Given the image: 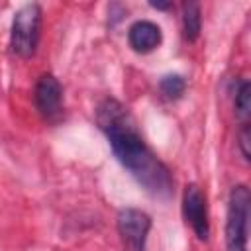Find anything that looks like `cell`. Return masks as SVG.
Instances as JSON below:
<instances>
[{"label": "cell", "mask_w": 251, "mask_h": 251, "mask_svg": "<svg viewBox=\"0 0 251 251\" xmlns=\"http://www.w3.org/2000/svg\"><path fill=\"white\" fill-rule=\"evenodd\" d=\"M96 122L110 141V147L118 161L129 171V175L155 198H169L173 194V175L167 165L147 147L137 124L129 110L108 98L100 102L96 110Z\"/></svg>", "instance_id": "6da1fadb"}, {"label": "cell", "mask_w": 251, "mask_h": 251, "mask_svg": "<svg viewBox=\"0 0 251 251\" xmlns=\"http://www.w3.org/2000/svg\"><path fill=\"white\" fill-rule=\"evenodd\" d=\"M41 35V8L39 4H24L12 20L10 47L20 59H31L37 51Z\"/></svg>", "instance_id": "7a4b0ae2"}, {"label": "cell", "mask_w": 251, "mask_h": 251, "mask_svg": "<svg viewBox=\"0 0 251 251\" xmlns=\"http://www.w3.org/2000/svg\"><path fill=\"white\" fill-rule=\"evenodd\" d=\"M251 196L247 186L237 184L229 192L227 218H226V251H247Z\"/></svg>", "instance_id": "3957f363"}, {"label": "cell", "mask_w": 251, "mask_h": 251, "mask_svg": "<svg viewBox=\"0 0 251 251\" xmlns=\"http://www.w3.org/2000/svg\"><path fill=\"white\" fill-rule=\"evenodd\" d=\"M149 229H151V218L145 212L137 208H126L118 214V231L127 251H145Z\"/></svg>", "instance_id": "277c9868"}, {"label": "cell", "mask_w": 251, "mask_h": 251, "mask_svg": "<svg viewBox=\"0 0 251 251\" xmlns=\"http://www.w3.org/2000/svg\"><path fill=\"white\" fill-rule=\"evenodd\" d=\"M35 106L45 122H59L63 116V88L53 75H41L35 84Z\"/></svg>", "instance_id": "5b68a950"}, {"label": "cell", "mask_w": 251, "mask_h": 251, "mask_svg": "<svg viewBox=\"0 0 251 251\" xmlns=\"http://www.w3.org/2000/svg\"><path fill=\"white\" fill-rule=\"evenodd\" d=\"M182 214L186 224L192 227L194 235L200 241H206L210 235V222H208V208L206 196L196 184H188L182 194Z\"/></svg>", "instance_id": "8992f818"}, {"label": "cell", "mask_w": 251, "mask_h": 251, "mask_svg": "<svg viewBox=\"0 0 251 251\" xmlns=\"http://www.w3.org/2000/svg\"><path fill=\"white\" fill-rule=\"evenodd\" d=\"M127 41H129V47L133 51L149 53L161 45L163 33H161V27L157 24H153L149 20H137L127 29Z\"/></svg>", "instance_id": "52a82bcc"}, {"label": "cell", "mask_w": 251, "mask_h": 251, "mask_svg": "<svg viewBox=\"0 0 251 251\" xmlns=\"http://www.w3.org/2000/svg\"><path fill=\"white\" fill-rule=\"evenodd\" d=\"M202 18H200V6L196 2H188L182 8V31L188 41H194L200 33Z\"/></svg>", "instance_id": "ba28073f"}, {"label": "cell", "mask_w": 251, "mask_h": 251, "mask_svg": "<svg viewBox=\"0 0 251 251\" xmlns=\"http://www.w3.org/2000/svg\"><path fill=\"white\" fill-rule=\"evenodd\" d=\"M235 114L243 124H247L251 114V86L247 80H241L235 90Z\"/></svg>", "instance_id": "9c48e42d"}, {"label": "cell", "mask_w": 251, "mask_h": 251, "mask_svg": "<svg viewBox=\"0 0 251 251\" xmlns=\"http://www.w3.org/2000/svg\"><path fill=\"white\" fill-rule=\"evenodd\" d=\"M159 86H161V92L167 98H178L184 92V88H186V80H184V76L173 73V75H165L161 78Z\"/></svg>", "instance_id": "30bf717a"}, {"label": "cell", "mask_w": 251, "mask_h": 251, "mask_svg": "<svg viewBox=\"0 0 251 251\" xmlns=\"http://www.w3.org/2000/svg\"><path fill=\"white\" fill-rule=\"evenodd\" d=\"M239 147H241L243 159L247 161V159H249V127H247V124H243V127H241V133H239Z\"/></svg>", "instance_id": "8fae6325"}]
</instances>
